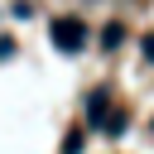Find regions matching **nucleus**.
Masks as SVG:
<instances>
[{"instance_id":"1","label":"nucleus","mask_w":154,"mask_h":154,"mask_svg":"<svg viewBox=\"0 0 154 154\" xmlns=\"http://www.w3.org/2000/svg\"><path fill=\"white\" fill-rule=\"evenodd\" d=\"M53 43H58L63 53H77V48L87 43V24H82L77 14H58V19H53Z\"/></svg>"},{"instance_id":"2","label":"nucleus","mask_w":154,"mask_h":154,"mask_svg":"<svg viewBox=\"0 0 154 154\" xmlns=\"http://www.w3.org/2000/svg\"><path fill=\"white\" fill-rule=\"evenodd\" d=\"M101 38H106V43H101V48H116V43H120V38H125V29H120V24H106V34H101Z\"/></svg>"}]
</instances>
